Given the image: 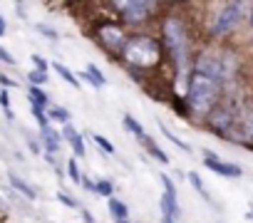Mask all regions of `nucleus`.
<instances>
[{"label":"nucleus","instance_id":"nucleus-4","mask_svg":"<svg viewBox=\"0 0 253 223\" xmlns=\"http://www.w3.org/2000/svg\"><path fill=\"white\" fill-rule=\"evenodd\" d=\"M164 33H167L169 47H171V52H174V57H176L179 67H184V65H186V35H184L181 23H179V20H174V18H171V20H167Z\"/></svg>","mask_w":253,"mask_h":223},{"label":"nucleus","instance_id":"nucleus-24","mask_svg":"<svg viewBox=\"0 0 253 223\" xmlns=\"http://www.w3.org/2000/svg\"><path fill=\"white\" fill-rule=\"evenodd\" d=\"M94 191L102 193V196H107V198H112V186H109L107 181H97V184H94Z\"/></svg>","mask_w":253,"mask_h":223},{"label":"nucleus","instance_id":"nucleus-19","mask_svg":"<svg viewBox=\"0 0 253 223\" xmlns=\"http://www.w3.org/2000/svg\"><path fill=\"white\" fill-rule=\"evenodd\" d=\"M189 184H191V186H194V188L206 198V201H211V198H209V191H206V186H204V181L199 179V174H196V171H191V174H189Z\"/></svg>","mask_w":253,"mask_h":223},{"label":"nucleus","instance_id":"nucleus-21","mask_svg":"<svg viewBox=\"0 0 253 223\" xmlns=\"http://www.w3.org/2000/svg\"><path fill=\"white\" fill-rule=\"evenodd\" d=\"M67 171H70V179H72V184H82L80 166H77V161H75V159H70V161H67Z\"/></svg>","mask_w":253,"mask_h":223},{"label":"nucleus","instance_id":"nucleus-31","mask_svg":"<svg viewBox=\"0 0 253 223\" xmlns=\"http://www.w3.org/2000/svg\"><path fill=\"white\" fill-rule=\"evenodd\" d=\"M0 82H3L5 87H13V84H15V82H13V79H8V77H0Z\"/></svg>","mask_w":253,"mask_h":223},{"label":"nucleus","instance_id":"nucleus-28","mask_svg":"<svg viewBox=\"0 0 253 223\" xmlns=\"http://www.w3.org/2000/svg\"><path fill=\"white\" fill-rule=\"evenodd\" d=\"M0 104L5 107V112L10 114V99H8V92H0Z\"/></svg>","mask_w":253,"mask_h":223},{"label":"nucleus","instance_id":"nucleus-6","mask_svg":"<svg viewBox=\"0 0 253 223\" xmlns=\"http://www.w3.org/2000/svg\"><path fill=\"white\" fill-rule=\"evenodd\" d=\"M204 164L213 171V174H218V176H226V179H238L241 174H243V169L238 166V164H228V161H221L216 154H211L209 149H204Z\"/></svg>","mask_w":253,"mask_h":223},{"label":"nucleus","instance_id":"nucleus-15","mask_svg":"<svg viewBox=\"0 0 253 223\" xmlns=\"http://www.w3.org/2000/svg\"><path fill=\"white\" fill-rule=\"evenodd\" d=\"M159 129L164 132V137H167V139H169V142H171L174 147H179L181 151H191V147H189L186 142H181V139H179V137H176V134H174V132L169 129V127H164V124H159Z\"/></svg>","mask_w":253,"mask_h":223},{"label":"nucleus","instance_id":"nucleus-26","mask_svg":"<svg viewBox=\"0 0 253 223\" xmlns=\"http://www.w3.org/2000/svg\"><path fill=\"white\" fill-rule=\"evenodd\" d=\"M57 201H60V203H65V206H70V208H77V201H72L67 193H57Z\"/></svg>","mask_w":253,"mask_h":223},{"label":"nucleus","instance_id":"nucleus-10","mask_svg":"<svg viewBox=\"0 0 253 223\" xmlns=\"http://www.w3.org/2000/svg\"><path fill=\"white\" fill-rule=\"evenodd\" d=\"M107 206H109V213H112V218H117L119 223L122 221H126L129 218V208H126V203H122L119 198H107Z\"/></svg>","mask_w":253,"mask_h":223},{"label":"nucleus","instance_id":"nucleus-11","mask_svg":"<svg viewBox=\"0 0 253 223\" xmlns=\"http://www.w3.org/2000/svg\"><path fill=\"white\" fill-rule=\"evenodd\" d=\"M122 122H124V127L129 129V132H132V134H134L137 139H144V137H147L144 127H142V124H139V122H137V119H134L132 114H124V119H122Z\"/></svg>","mask_w":253,"mask_h":223},{"label":"nucleus","instance_id":"nucleus-7","mask_svg":"<svg viewBox=\"0 0 253 223\" xmlns=\"http://www.w3.org/2000/svg\"><path fill=\"white\" fill-rule=\"evenodd\" d=\"M162 218H167V221H176L179 218V201H176V193H169V191H164V196H162Z\"/></svg>","mask_w":253,"mask_h":223},{"label":"nucleus","instance_id":"nucleus-29","mask_svg":"<svg viewBox=\"0 0 253 223\" xmlns=\"http://www.w3.org/2000/svg\"><path fill=\"white\" fill-rule=\"evenodd\" d=\"M38 30H40V33H45V35H50L52 40L57 37V33H55V30H50V28H45V25H38Z\"/></svg>","mask_w":253,"mask_h":223},{"label":"nucleus","instance_id":"nucleus-13","mask_svg":"<svg viewBox=\"0 0 253 223\" xmlns=\"http://www.w3.org/2000/svg\"><path fill=\"white\" fill-rule=\"evenodd\" d=\"M142 142H144L147 151H149V154H152V156H154L157 161H162V164H169V156H167V154H164V151H162V149H159V147H157V144H154V142L149 139V137H144Z\"/></svg>","mask_w":253,"mask_h":223},{"label":"nucleus","instance_id":"nucleus-27","mask_svg":"<svg viewBox=\"0 0 253 223\" xmlns=\"http://www.w3.org/2000/svg\"><path fill=\"white\" fill-rule=\"evenodd\" d=\"M0 60H5L8 65H15V57H13V55L5 50V47H0Z\"/></svg>","mask_w":253,"mask_h":223},{"label":"nucleus","instance_id":"nucleus-8","mask_svg":"<svg viewBox=\"0 0 253 223\" xmlns=\"http://www.w3.org/2000/svg\"><path fill=\"white\" fill-rule=\"evenodd\" d=\"M99 37L104 40L107 47H122V30L114 25H104L99 28Z\"/></svg>","mask_w":253,"mask_h":223},{"label":"nucleus","instance_id":"nucleus-3","mask_svg":"<svg viewBox=\"0 0 253 223\" xmlns=\"http://www.w3.org/2000/svg\"><path fill=\"white\" fill-rule=\"evenodd\" d=\"M241 13H243V5L241 3H226L218 15L213 18V25H211V33L213 35H226L228 30H233L241 20Z\"/></svg>","mask_w":253,"mask_h":223},{"label":"nucleus","instance_id":"nucleus-16","mask_svg":"<svg viewBox=\"0 0 253 223\" xmlns=\"http://www.w3.org/2000/svg\"><path fill=\"white\" fill-rule=\"evenodd\" d=\"M30 104H33V107H40V109H42V107L47 104V94H45V92H42L40 87H30Z\"/></svg>","mask_w":253,"mask_h":223},{"label":"nucleus","instance_id":"nucleus-34","mask_svg":"<svg viewBox=\"0 0 253 223\" xmlns=\"http://www.w3.org/2000/svg\"><path fill=\"white\" fill-rule=\"evenodd\" d=\"M246 218H248V221H253V213H248V216H246Z\"/></svg>","mask_w":253,"mask_h":223},{"label":"nucleus","instance_id":"nucleus-25","mask_svg":"<svg viewBox=\"0 0 253 223\" xmlns=\"http://www.w3.org/2000/svg\"><path fill=\"white\" fill-rule=\"evenodd\" d=\"M33 65L38 67V72H45V70H47V62H45L40 55H33Z\"/></svg>","mask_w":253,"mask_h":223},{"label":"nucleus","instance_id":"nucleus-30","mask_svg":"<svg viewBox=\"0 0 253 223\" xmlns=\"http://www.w3.org/2000/svg\"><path fill=\"white\" fill-rule=\"evenodd\" d=\"M80 77H84V82H89V84H92V87H97V82H94V79H92V77H89V74H87V72H82V74H80Z\"/></svg>","mask_w":253,"mask_h":223},{"label":"nucleus","instance_id":"nucleus-5","mask_svg":"<svg viewBox=\"0 0 253 223\" xmlns=\"http://www.w3.org/2000/svg\"><path fill=\"white\" fill-rule=\"evenodd\" d=\"M114 8L122 13V18L126 23H142L154 10V3H147V0H126V3H114Z\"/></svg>","mask_w":253,"mask_h":223},{"label":"nucleus","instance_id":"nucleus-33","mask_svg":"<svg viewBox=\"0 0 253 223\" xmlns=\"http://www.w3.org/2000/svg\"><path fill=\"white\" fill-rule=\"evenodd\" d=\"M162 223H174V221H167V218H162Z\"/></svg>","mask_w":253,"mask_h":223},{"label":"nucleus","instance_id":"nucleus-32","mask_svg":"<svg viewBox=\"0 0 253 223\" xmlns=\"http://www.w3.org/2000/svg\"><path fill=\"white\" fill-rule=\"evenodd\" d=\"M0 35H5V20L0 18Z\"/></svg>","mask_w":253,"mask_h":223},{"label":"nucleus","instance_id":"nucleus-14","mask_svg":"<svg viewBox=\"0 0 253 223\" xmlns=\"http://www.w3.org/2000/svg\"><path fill=\"white\" fill-rule=\"evenodd\" d=\"M42 137H45V144H47V151H57L60 149V134L52 132L50 127L42 129Z\"/></svg>","mask_w":253,"mask_h":223},{"label":"nucleus","instance_id":"nucleus-1","mask_svg":"<svg viewBox=\"0 0 253 223\" xmlns=\"http://www.w3.org/2000/svg\"><path fill=\"white\" fill-rule=\"evenodd\" d=\"M216 94H218V87H216V79L201 70H196L189 79V104L196 114H209L213 102H216Z\"/></svg>","mask_w":253,"mask_h":223},{"label":"nucleus","instance_id":"nucleus-12","mask_svg":"<svg viewBox=\"0 0 253 223\" xmlns=\"http://www.w3.org/2000/svg\"><path fill=\"white\" fill-rule=\"evenodd\" d=\"M52 67H55V72H57V74H60V77H62L67 84H72V87H80V79H77V74H72V72H70V70H67L62 62H55Z\"/></svg>","mask_w":253,"mask_h":223},{"label":"nucleus","instance_id":"nucleus-9","mask_svg":"<svg viewBox=\"0 0 253 223\" xmlns=\"http://www.w3.org/2000/svg\"><path fill=\"white\" fill-rule=\"evenodd\" d=\"M65 139L70 142V147L75 149V154H77V156H84V142H82L80 132H77V129H72L70 124H65Z\"/></svg>","mask_w":253,"mask_h":223},{"label":"nucleus","instance_id":"nucleus-17","mask_svg":"<svg viewBox=\"0 0 253 223\" xmlns=\"http://www.w3.org/2000/svg\"><path fill=\"white\" fill-rule=\"evenodd\" d=\"M10 184H13V186H15L20 193H25L28 198H35V188H33V186H28V184H25L23 179H18L15 174H10Z\"/></svg>","mask_w":253,"mask_h":223},{"label":"nucleus","instance_id":"nucleus-18","mask_svg":"<svg viewBox=\"0 0 253 223\" xmlns=\"http://www.w3.org/2000/svg\"><path fill=\"white\" fill-rule=\"evenodd\" d=\"M50 119H52V122H60V124H67V122H70V112L62 109V107H52V109H50Z\"/></svg>","mask_w":253,"mask_h":223},{"label":"nucleus","instance_id":"nucleus-2","mask_svg":"<svg viewBox=\"0 0 253 223\" xmlns=\"http://www.w3.org/2000/svg\"><path fill=\"white\" fill-rule=\"evenodd\" d=\"M124 57L129 65H137V67H154L162 57V50L152 37L137 35L124 45Z\"/></svg>","mask_w":253,"mask_h":223},{"label":"nucleus","instance_id":"nucleus-23","mask_svg":"<svg viewBox=\"0 0 253 223\" xmlns=\"http://www.w3.org/2000/svg\"><path fill=\"white\" fill-rule=\"evenodd\" d=\"M28 79L33 82V87H35V84H45V82H47V77H45V72H38V70H33V72L28 74Z\"/></svg>","mask_w":253,"mask_h":223},{"label":"nucleus","instance_id":"nucleus-22","mask_svg":"<svg viewBox=\"0 0 253 223\" xmlns=\"http://www.w3.org/2000/svg\"><path fill=\"white\" fill-rule=\"evenodd\" d=\"M92 139H94V144H99V147H102L107 154H114V147H112V144H109V142H107L102 134H92Z\"/></svg>","mask_w":253,"mask_h":223},{"label":"nucleus","instance_id":"nucleus-20","mask_svg":"<svg viewBox=\"0 0 253 223\" xmlns=\"http://www.w3.org/2000/svg\"><path fill=\"white\" fill-rule=\"evenodd\" d=\"M84 72H87V74H89V77L97 82V87H104V84H107V77L99 72V67H94V65H87V70H84Z\"/></svg>","mask_w":253,"mask_h":223}]
</instances>
